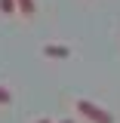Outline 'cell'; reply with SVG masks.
<instances>
[{
    "instance_id": "obj_1",
    "label": "cell",
    "mask_w": 120,
    "mask_h": 123,
    "mask_svg": "<svg viewBox=\"0 0 120 123\" xmlns=\"http://www.w3.org/2000/svg\"><path fill=\"white\" fill-rule=\"evenodd\" d=\"M77 111H80L89 123H114V114L105 111V108H99L95 102H89V98H80V102H77Z\"/></svg>"
},
{
    "instance_id": "obj_6",
    "label": "cell",
    "mask_w": 120,
    "mask_h": 123,
    "mask_svg": "<svg viewBox=\"0 0 120 123\" xmlns=\"http://www.w3.org/2000/svg\"><path fill=\"white\" fill-rule=\"evenodd\" d=\"M34 123H52V120H49V117H40V120H34Z\"/></svg>"
},
{
    "instance_id": "obj_5",
    "label": "cell",
    "mask_w": 120,
    "mask_h": 123,
    "mask_svg": "<svg viewBox=\"0 0 120 123\" xmlns=\"http://www.w3.org/2000/svg\"><path fill=\"white\" fill-rule=\"evenodd\" d=\"M9 102H13V92H9L3 83H0V105H9Z\"/></svg>"
},
{
    "instance_id": "obj_2",
    "label": "cell",
    "mask_w": 120,
    "mask_h": 123,
    "mask_svg": "<svg viewBox=\"0 0 120 123\" xmlns=\"http://www.w3.org/2000/svg\"><path fill=\"white\" fill-rule=\"evenodd\" d=\"M43 55L46 59H56V62L71 59V46H65V43H46L43 46Z\"/></svg>"
},
{
    "instance_id": "obj_4",
    "label": "cell",
    "mask_w": 120,
    "mask_h": 123,
    "mask_svg": "<svg viewBox=\"0 0 120 123\" xmlns=\"http://www.w3.org/2000/svg\"><path fill=\"white\" fill-rule=\"evenodd\" d=\"M0 12H3V15H9V12H19L15 0H0Z\"/></svg>"
},
{
    "instance_id": "obj_7",
    "label": "cell",
    "mask_w": 120,
    "mask_h": 123,
    "mask_svg": "<svg viewBox=\"0 0 120 123\" xmlns=\"http://www.w3.org/2000/svg\"><path fill=\"white\" fill-rule=\"evenodd\" d=\"M62 123H74V120H62Z\"/></svg>"
},
{
    "instance_id": "obj_3",
    "label": "cell",
    "mask_w": 120,
    "mask_h": 123,
    "mask_svg": "<svg viewBox=\"0 0 120 123\" xmlns=\"http://www.w3.org/2000/svg\"><path fill=\"white\" fill-rule=\"evenodd\" d=\"M15 6H19L22 15H34L37 12V3H34V0H15Z\"/></svg>"
}]
</instances>
